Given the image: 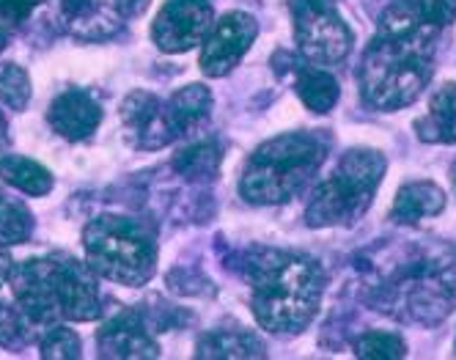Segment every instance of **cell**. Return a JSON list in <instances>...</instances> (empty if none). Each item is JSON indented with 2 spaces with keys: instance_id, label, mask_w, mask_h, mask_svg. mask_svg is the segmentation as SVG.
I'll return each mask as SVG.
<instances>
[{
  "instance_id": "6da1fadb",
  "label": "cell",
  "mask_w": 456,
  "mask_h": 360,
  "mask_svg": "<svg viewBox=\"0 0 456 360\" xmlns=\"http://www.w3.org/2000/svg\"><path fill=\"white\" fill-rule=\"evenodd\" d=\"M363 300L399 322L437 324L456 308V248L404 240L363 261Z\"/></svg>"
},
{
  "instance_id": "7a4b0ae2",
  "label": "cell",
  "mask_w": 456,
  "mask_h": 360,
  "mask_svg": "<svg viewBox=\"0 0 456 360\" xmlns=\"http://www.w3.org/2000/svg\"><path fill=\"white\" fill-rule=\"evenodd\" d=\"M440 28L423 22L410 0H396L379 17L377 37L357 67L363 102L377 110L412 105L435 70V42Z\"/></svg>"
},
{
  "instance_id": "3957f363",
  "label": "cell",
  "mask_w": 456,
  "mask_h": 360,
  "mask_svg": "<svg viewBox=\"0 0 456 360\" xmlns=\"http://www.w3.org/2000/svg\"><path fill=\"white\" fill-rule=\"evenodd\" d=\"M250 283L256 322L273 333H300L316 316L324 294V270L316 258L291 250L256 248L234 265Z\"/></svg>"
},
{
  "instance_id": "277c9868",
  "label": "cell",
  "mask_w": 456,
  "mask_h": 360,
  "mask_svg": "<svg viewBox=\"0 0 456 360\" xmlns=\"http://www.w3.org/2000/svg\"><path fill=\"white\" fill-rule=\"evenodd\" d=\"M91 265L72 256H42L14 265L9 291L25 319L39 324L91 322L100 316V289Z\"/></svg>"
},
{
  "instance_id": "5b68a950",
  "label": "cell",
  "mask_w": 456,
  "mask_h": 360,
  "mask_svg": "<svg viewBox=\"0 0 456 360\" xmlns=\"http://www.w3.org/2000/svg\"><path fill=\"white\" fill-rule=\"evenodd\" d=\"M330 143L319 133H286L258 146L240 179L250 204H286L300 195L324 162Z\"/></svg>"
},
{
  "instance_id": "8992f818",
  "label": "cell",
  "mask_w": 456,
  "mask_h": 360,
  "mask_svg": "<svg viewBox=\"0 0 456 360\" xmlns=\"http://www.w3.org/2000/svg\"><path fill=\"white\" fill-rule=\"evenodd\" d=\"M387 162L374 149H349L328 179H322L305 207L311 228L352 225L374 201Z\"/></svg>"
},
{
  "instance_id": "52a82bcc",
  "label": "cell",
  "mask_w": 456,
  "mask_h": 360,
  "mask_svg": "<svg viewBox=\"0 0 456 360\" xmlns=\"http://www.w3.org/2000/svg\"><path fill=\"white\" fill-rule=\"evenodd\" d=\"M83 248L96 275L124 286H141L157 265V245L151 232L121 215L94 217L83 232Z\"/></svg>"
},
{
  "instance_id": "ba28073f",
  "label": "cell",
  "mask_w": 456,
  "mask_h": 360,
  "mask_svg": "<svg viewBox=\"0 0 456 360\" xmlns=\"http://www.w3.org/2000/svg\"><path fill=\"white\" fill-rule=\"evenodd\" d=\"M295 17V37L305 61L330 67L349 55L352 30L344 17L336 12L333 0H300L289 4Z\"/></svg>"
},
{
  "instance_id": "9c48e42d",
  "label": "cell",
  "mask_w": 456,
  "mask_h": 360,
  "mask_svg": "<svg viewBox=\"0 0 456 360\" xmlns=\"http://www.w3.org/2000/svg\"><path fill=\"white\" fill-rule=\"evenodd\" d=\"M212 25V6L207 0H168L151 25V37L162 53H184L201 45Z\"/></svg>"
},
{
  "instance_id": "30bf717a",
  "label": "cell",
  "mask_w": 456,
  "mask_h": 360,
  "mask_svg": "<svg viewBox=\"0 0 456 360\" xmlns=\"http://www.w3.org/2000/svg\"><path fill=\"white\" fill-rule=\"evenodd\" d=\"M258 25L250 14L245 12H232L220 17L209 37L204 39V50H201V70L209 78H223L232 72L240 58L250 50V45L256 42Z\"/></svg>"
},
{
  "instance_id": "8fae6325",
  "label": "cell",
  "mask_w": 456,
  "mask_h": 360,
  "mask_svg": "<svg viewBox=\"0 0 456 360\" xmlns=\"http://www.w3.org/2000/svg\"><path fill=\"white\" fill-rule=\"evenodd\" d=\"M121 121L126 129V138L146 151L162 149L179 138L168 102H159L157 96L146 91H135L126 96L121 105Z\"/></svg>"
},
{
  "instance_id": "7c38bea8",
  "label": "cell",
  "mask_w": 456,
  "mask_h": 360,
  "mask_svg": "<svg viewBox=\"0 0 456 360\" xmlns=\"http://www.w3.org/2000/svg\"><path fill=\"white\" fill-rule=\"evenodd\" d=\"M53 17L75 39H105L121 25V12L108 0H53Z\"/></svg>"
},
{
  "instance_id": "4fadbf2b",
  "label": "cell",
  "mask_w": 456,
  "mask_h": 360,
  "mask_svg": "<svg viewBox=\"0 0 456 360\" xmlns=\"http://www.w3.org/2000/svg\"><path fill=\"white\" fill-rule=\"evenodd\" d=\"M47 121L53 124V129L67 141H83L88 138L96 127L102 121V108L96 102V96L86 88H69L58 94L53 105H50V113H47Z\"/></svg>"
},
{
  "instance_id": "5bb4252c",
  "label": "cell",
  "mask_w": 456,
  "mask_h": 360,
  "mask_svg": "<svg viewBox=\"0 0 456 360\" xmlns=\"http://www.w3.org/2000/svg\"><path fill=\"white\" fill-rule=\"evenodd\" d=\"M100 355L102 357H157L159 347L151 339L143 316L138 311L116 314L100 331Z\"/></svg>"
},
{
  "instance_id": "9a60e30c",
  "label": "cell",
  "mask_w": 456,
  "mask_h": 360,
  "mask_svg": "<svg viewBox=\"0 0 456 360\" xmlns=\"http://www.w3.org/2000/svg\"><path fill=\"white\" fill-rule=\"evenodd\" d=\"M445 209V192L435 182H410L396 192L390 220L402 225H415L423 217H435Z\"/></svg>"
},
{
  "instance_id": "2e32d148",
  "label": "cell",
  "mask_w": 456,
  "mask_h": 360,
  "mask_svg": "<svg viewBox=\"0 0 456 360\" xmlns=\"http://www.w3.org/2000/svg\"><path fill=\"white\" fill-rule=\"evenodd\" d=\"M415 133L423 143H456V83L443 86L420 119H415Z\"/></svg>"
},
{
  "instance_id": "e0dca14e",
  "label": "cell",
  "mask_w": 456,
  "mask_h": 360,
  "mask_svg": "<svg viewBox=\"0 0 456 360\" xmlns=\"http://www.w3.org/2000/svg\"><path fill=\"white\" fill-rule=\"evenodd\" d=\"M168 110H171V119H174V124L179 129V138H182V135L190 133V129H195V127L209 119L212 94H209V88H204L199 83L179 88L168 100Z\"/></svg>"
},
{
  "instance_id": "ac0fdd59",
  "label": "cell",
  "mask_w": 456,
  "mask_h": 360,
  "mask_svg": "<svg viewBox=\"0 0 456 360\" xmlns=\"http://www.w3.org/2000/svg\"><path fill=\"white\" fill-rule=\"evenodd\" d=\"M297 96L303 100V105L314 113H330L338 102L341 96V88H338V80L324 72V70H300L297 72Z\"/></svg>"
},
{
  "instance_id": "d6986e66",
  "label": "cell",
  "mask_w": 456,
  "mask_h": 360,
  "mask_svg": "<svg viewBox=\"0 0 456 360\" xmlns=\"http://www.w3.org/2000/svg\"><path fill=\"white\" fill-rule=\"evenodd\" d=\"M195 355L199 357H262L265 344L245 331H215L199 341Z\"/></svg>"
},
{
  "instance_id": "ffe728a7",
  "label": "cell",
  "mask_w": 456,
  "mask_h": 360,
  "mask_svg": "<svg viewBox=\"0 0 456 360\" xmlns=\"http://www.w3.org/2000/svg\"><path fill=\"white\" fill-rule=\"evenodd\" d=\"M0 176H4V182H9L12 187L22 190L28 195H47L53 190V174L28 157L6 154L0 160Z\"/></svg>"
},
{
  "instance_id": "44dd1931",
  "label": "cell",
  "mask_w": 456,
  "mask_h": 360,
  "mask_svg": "<svg viewBox=\"0 0 456 360\" xmlns=\"http://www.w3.org/2000/svg\"><path fill=\"white\" fill-rule=\"evenodd\" d=\"M223 149L215 141H195L174 157V168L187 179H209L217 174Z\"/></svg>"
},
{
  "instance_id": "7402d4cb",
  "label": "cell",
  "mask_w": 456,
  "mask_h": 360,
  "mask_svg": "<svg viewBox=\"0 0 456 360\" xmlns=\"http://www.w3.org/2000/svg\"><path fill=\"white\" fill-rule=\"evenodd\" d=\"M30 234H34V217L25 204L0 192V245H22Z\"/></svg>"
},
{
  "instance_id": "603a6c76",
  "label": "cell",
  "mask_w": 456,
  "mask_h": 360,
  "mask_svg": "<svg viewBox=\"0 0 456 360\" xmlns=\"http://www.w3.org/2000/svg\"><path fill=\"white\" fill-rule=\"evenodd\" d=\"M30 324L20 306L0 294V347H22L30 336Z\"/></svg>"
},
{
  "instance_id": "cb8c5ba5",
  "label": "cell",
  "mask_w": 456,
  "mask_h": 360,
  "mask_svg": "<svg viewBox=\"0 0 456 360\" xmlns=\"http://www.w3.org/2000/svg\"><path fill=\"white\" fill-rule=\"evenodd\" d=\"M354 355L357 357H369V360H379V357H404L407 355V344L402 336L396 333H363L361 339L354 341Z\"/></svg>"
},
{
  "instance_id": "d4e9b609",
  "label": "cell",
  "mask_w": 456,
  "mask_h": 360,
  "mask_svg": "<svg viewBox=\"0 0 456 360\" xmlns=\"http://www.w3.org/2000/svg\"><path fill=\"white\" fill-rule=\"evenodd\" d=\"M39 349H42V357L75 360V357H80V339L67 324H50L39 341Z\"/></svg>"
},
{
  "instance_id": "484cf974",
  "label": "cell",
  "mask_w": 456,
  "mask_h": 360,
  "mask_svg": "<svg viewBox=\"0 0 456 360\" xmlns=\"http://www.w3.org/2000/svg\"><path fill=\"white\" fill-rule=\"evenodd\" d=\"M0 100L12 110H25V105L30 102V78L17 63H9V67L0 72Z\"/></svg>"
},
{
  "instance_id": "4316f807",
  "label": "cell",
  "mask_w": 456,
  "mask_h": 360,
  "mask_svg": "<svg viewBox=\"0 0 456 360\" xmlns=\"http://www.w3.org/2000/svg\"><path fill=\"white\" fill-rule=\"evenodd\" d=\"M410 6L423 22L440 30L456 20V0H410Z\"/></svg>"
},
{
  "instance_id": "83f0119b",
  "label": "cell",
  "mask_w": 456,
  "mask_h": 360,
  "mask_svg": "<svg viewBox=\"0 0 456 360\" xmlns=\"http://www.w3.org/2000/svg\"><path fill=\"white\" fill-rule=\"evenodd\" d=\"M42 0H0V20L6 22H22L25 17H30Z\"/></svg>"
},
{
  "instance_id": "f1b7e54d",
  "label": "cell",
  "mask_w": 456,
  "mask_h": 360,
  "mask_svg": "<svg viewBox=\"0 0 456 360\" xmlns=\"http://www.w3.org/2000/svg\"><path fill=\"white\" fill-rule=\"evenodd\" d=\"M12 270H14V261H12L9 253H6V245H0V294H4V291L9 289Z\"/></svg>"
},
{
  "instance_id": "f546056e",
  "label": "cell",
  "mask_w": 456,
  "mask_h": 360,
  "mask_svg": "<svg viewBox=\"0 0 456 360\" xmlns=\"http://www.w3.org/2000/svg\"><path fill=\"white\" fill-rule=\"evenodd\" d=\"M116 6L124 17H135V14H143L149 0H116Z\"/></svg>"
},
{
  "instance_id": "4dcf8cb0",
  "label": "cell",
  "mask_w": 456,
  "mask_h": 360,
  "mask_svg": "<svg viewBox=\"0 0 456 360\" xmlns=\"http://www.w3.org/2000/svg\"><path fill=\"white\" fill-rule=\"evenodd\" d=\"M9 154V127H6V119L0 113V160Z\"/></svg>"
},
{
  "instance_id": "1f68e13d",
  "label": "cell",
  "mask_w": 456,
  "mask_h": 360,
  "mask_svg": "<svg viewBox=\"0 0 456 360\" xmlns=\"http://www.w3.org/2000/svg\"><path fill=\"white\" fill-rule=\"evenodd\" d=\"M9 45V30L6 28H0V50H4Z\"/></svg>"
},
{
  "instance_id": "d6a6232c",
  "label": "cell",
  "mask_w": 456,
  "mask_h": 360,
  "mask_svg": "<svg viewBox=\"0 0 456 360\" xmlns=\"http://www.w3.org/2000/svg\"><path fill=\"white\" fill-rule=\"evenodd\" d=\"M451 176H453V187H456V162H453V171H451Z\"/></svg>"
},
{
  "instance_id": "836d02e7",
  "label": "cell",
  "mask_w": 456,
  "mask_h": 360,
  "mask_svg": "<svg viewBox=\"0 0 456 360\" xmlns=\"http://www.w3.org/2000/svg\"><path fill=\"white\" fill-rule=\"evenodd\" d=\"M289 4H300V0H289ZM333 4H336V0H333Z\"/></svg>"
}]
</instances>
